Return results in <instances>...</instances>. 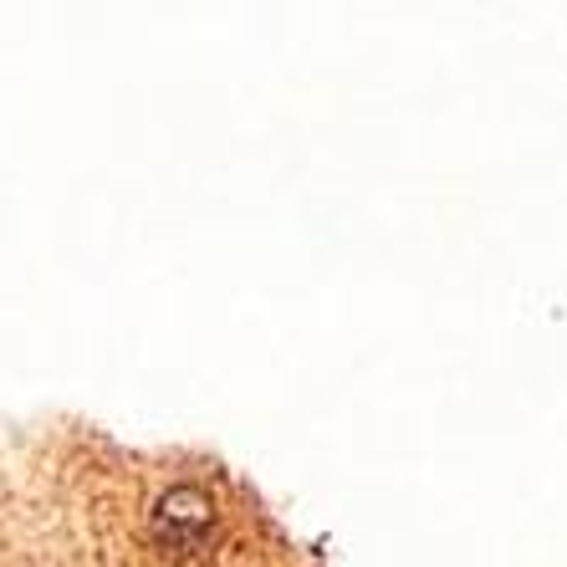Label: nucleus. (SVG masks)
<instances>
[{"label": "nucleus", "mask_w": 567, "mask_h": 567, "mask_svg": "<svg viewBox=\"0 0 567 567\" xmlns=\"http://www.w3.org/2000/svg\"><path fill=\"white\" fill-rule=\"evenodd\" d=\"M210 496L199 486H174L158 496V537L169 542H195L199 532L210 527Z\"/></svg>", "instance_id": "1"}]
</instances>
